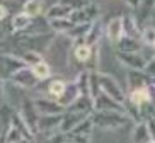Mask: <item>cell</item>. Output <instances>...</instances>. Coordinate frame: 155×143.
<instances>
[{
	"mask_svg": "<svg viewBox=\"0 0 155 143\" xmlns=\"http://www.w3.org/2000/svg\"><path fill=\"white\" fill-rule=\"evenodd\" d=\"M73 50V41L67 34H55L50 43L48 51H51V68L61 72L70 65V51Z\"/></svg>",
	"mask_w": 155,
	"mask_h": 143,
	"instance_id": "cell-1",
	"label": "cell"
},
{
	"mask_svg": "<svg viewBox=\"0 0 155 143\" xmlns=\"http://www.w3.org/2000/svg\"><path fill=\"white\" fill-rule=\"evenodd\" d=\"M94 126L101 129H118L123 128L128 121H131L124 112L118 111H94L92 112Z\"/></svg>",
	"mask_w": 155,
	"mask_h": 143,
	"instance_id": "cell-2",
	"label": "cell"
},
{
	"mask_svg": "<svg viewBox=\"0 0 155 143\" xmlns=\"http://www.w3.org/2000/svg\"><path fill=\"white\" fill-rule=\"evenodd\" d=\"M19 114L24 119V123L28 125L29 131L34 136H38L39 135V118H41V114L34 106V101L32 99H24L21 102V107H19Z\"/></svg>",
	"mask_w": 155,
	"mask_h": 143,
	"instance_id": "cell-3",
	"label": "cell"
},
{
	"mask_svg": "<svg viewBox=\"0 0 155 143\" xmlns=\"http://www.w3.org/2000/svg\"><path fill=\"white\" fill-rule=\"evenodd\" d=\"M99 87H101V92L107 94L109 97H113L114 101L124 104V101H126V92L123 90V87L119 85V82L114 79L113 75L99 72Z\"/></svg>",
	"mask_w": 155,
	"mask_h": 143,
	"instance_id": "cell-4",
	"label": "cell"
},
{
	"mask_svg": "<svg viewBox=\"0 0 155 143\" xmlns=\"http://www.w3.org/2000/svg\"><path fill=\"white\" fill-rule=\"evenodd\" d=\"M22 67H26V63L17 55L2 53L0 55V80H10V77Z\"/></svg>",
	"mask_w": 155,
	"mask_h": 143,
	"instance_id": "cell-5",
	"label": "cell"
},
{
	"mask_svg": "<svg viewBox=\"0 0 155 143\" xmlns=\"http://www.w3.org/2000/svg\"><path fill=\"white\" fill-rule=\"evenodd\" d=\"M116 58L121 65H124L128 70H145L147 65L150 63L152 58L141 55V51L138 53H123V51H116Z\"/></svg>",
	"mask_w": 155,
	"mask_h": 143,
	"instance_id": "cell-6",
	"label": "cell"
},
{
	"mask_svg": "<svg viewBox=\"0 0 155 143\" xmlns=\"http://www.w3.org/2000/svg\"><path fill=\"white\" fill-rule=\"evenodd\" d=\"M99 14H101L99 5L91 2L87 7H82V9H78V10H72V14L68 15V19L73 24H91L99 19Z\"/></svg>",
	"mask_w": 155,
	"mask_h": 143,
	"instance_id": "cell-7",
	"label": "cell"
},
{
	"mask_svg": "<svg viewBox=\"0 0 155 143\" xmlns=\"http://www.w3.org/2000/svg\"><path fill=\"white\" fill-rule=\"evenodd\" d=\"M34 101V106L36 109L39 111L41 116H50V114H63L67 109H65L61 104H58L56 99L50 96H43V97H36V99H32Z\"/></svg>",
	"mask_w": 155,
	"mask_h": 143,
	"instance_id": "cell-8",
	"label": "cell"
},
{
	"mask_svg": "<svg viewBox=\"0 0 155 143\" xmlns=\"http://www.w3.org/2000/svg\"><path fill=\"white\" fill-rule=\"evenodd\" d=\"M9 82H12L14 85L21 89H34L39 83V80L36 79V75L32 73V70L29 67H22V68H19L12 77H10Z\"/></svg>",
	"mask_w": 155,
	"mask_h": 143,
	"instance_id": "cell-9",
	"label": "cell"
},
{
	"mask_svg": "<svg viewBox=\"0 0 155 143\" xmlns=\"http://www.w3.org/2000/svg\"><path fill=\"white\" fill-rule=\"evenodd\" d=\"M126 101H130L131 104L141 107V109H145V107L152 102V85H148V87L131 89V90L126 94Z\"/></svg>",
	"mask_w": 155,
	"mask_h": 143,
	"instance_id": "cell-10",
	"label": "cell"
},
{
	"mask_svg": "<svg viewBox=\"0 0 155 143\" xmlns=\"http://www.w3.org/2000/svg\"><path fill=\"white\" fill-rule=\"evenodd\" d=\"M94 101V111H118V112H124V104L114 101L113 97H109L107 94L99 92V96ZM126 114V112H124Z\"/></svg>",
	"mask_w": 155,
	"mask_h": 143,
	"instance_id": "cell-11",
	"label": "cell"
},
{
	"mask_svg": "<svg viewBox=\"0 0 155 143\" xmlns=\"http://www.w3.org/2000/svg\"><path fill=\"white\" fill-rule=\"evenodd\" d=\"M89 112H78V111H65L63 118H61V123H60V131L61 133H70L75 126L84 121L85 118H89Z\"/></svg>",
	"mask_w": 155,
	"mask_h": 143,
	"instance_id": "cell-12",
	"label": "cell"
},
{
	"mask_svg": "<svg viewBox=\"0 0 155 143\" xmlns=\"http://www.w3.org/2000/svg\"><path fill=\"white\" fill-rule=\"evenodd\" d=\"M104 32H106V37L111 44H116V43L124 36L123 32V19L121 15H116V17L109 19V22L106 24L104 28Z\"/></svg>",
	"mask_w": 155,
	"mask_h": 143,
	"instance_id": "cell-13",
	"label": "cell"
},
{
	"mask_svg": "<svg viewBox=\"0 0 155 143\" xmlns=\"http://www.w3.org/2000/svg\"><path fill=\"white\" fill-rule=\"evenodd\" d=\"M61 118L63 114H50V116H41L39 118V133L50 136V135L55 133V129L60 131V123H61Z\"/></svg>",
	"mask_w": 155,
	"mask_h": 143,
	"instance_id": "cell-14",
	"label": "cell"
},
{
	"mask_svg": "<svg viewBox=\"0 0 155 143\" xmlns=\"http://www.w3.org/2000/svg\"><path fill=\"white\" fill-rule=\"evenodd\" d=\"M126 80L128 85H130V90H131V89H138V87H148L152 82V77L145 70H128Z\"/></svg>",
	"mask_w": 155,
	"mask_h": 143,
	"instance_id": "cell-15",
	"label": "cell"
},
{
	"mask_svg": "<svg viewBox=\"0 0 155 143\" xmlns=\"http://www.w3.org/2000/svg\"><path fill=\"white\" fill-rule=\"evenodd\" d=\"M116 51H123V53H138L143 50V43L140 37H130V36H123L116 44Z\"/></svg>",
	"mask_w": 155,
	"mask_h": 143,
	"instance_id": "cell-16",
	"label": "cell"
},
{
	"mask_svg": "<svg viewBox=\"0 0 155 143\" xmlns=\"http://www.w3.org/2000/svg\"><path fill=\"white\" fill-rule=\"evenodd\" d=\"M32 21H34V17H31V15L26 14L24 10H21V12L14 14V17L10 19V29H12V32H15V34H21V32L28 31V28L32 24Z\"/></svg>",
	"mask_w": 155,
	"mask_h": 143,
	"instance_id": "cell-17",
	"label": "cell"
},
{
	"mask_svg": "<svg viewBox=\"0 0 155 143\" xmlns=\"http://www.w3.org/2000/svg\"><path fill=\"white\" fill-rule=\"evenodd\" d=\"M78 97H80V92H78V87H77V83L73 82H68L67 83V89H65V92L61 97H58L56 101H58V104H61V106L65 107V109H68L70 106H72L73 102L77 101Z\"/></svg>",
	"mask_w": 155,
	"mask_h": 143,
	"instance_id": "cell-18",
	"label": "cell"
},
{
	"mask_svg": "<svg viewBox=\"0 0 155 143\" xmlns=\"http://www.w3.org/2000/svg\"><path fill=\"white\" fill-rule=\"evenodd\" d=\"M121 19H123V32H124V36L140 37L141 28H140V24H138L137 17H135V14H124V15H121Z\"/></svg>",
	"mask_w": 155,
	"mask_h": 143,
	"instance_id": "cell-19",
	"label": "cell"
},
{
	"mask_svg": "<svg viewBox=\"0 0 155 143\" xmlns=\"http://www.w3.org/2000/svg\"><path fill=\"white\" fill-rule=\"evenodd\" d=\"M131 141L133 143H150L152 136L150 131H148V126H147V121H140V123H135L131 131Z\"/></svg>",
	"mask_w": 155,
	"mask_h": 143,
	"instance_id": "cell-20",
	"label": "cell"
},
{
	"mask_svg": "<svg viewBox=\"0 0 155 143\" xmlns=\"http://www.w3.org/2000/svg\"><path fill=\"white\" fill-rule=\"evenodd\" d=\"M96 48L89 46V44H85V43H84V44H77V46H73V50H72L73 60L78 61V63H89V61L92 60L94 53H96Z\"/></svg>",
	"mask_w": 155,
	"mask_h": 143,
	"instance_id": "cell-21",
	"label": "cell"
},
{
	"mask_svg": "<svg viewBox=\"0 0 155 143\" xmlns=\"http://www.w3.org/2000/svg\"><path fill=\"white\" fill-rule=\"evenodd\" d=\"M153 9H155V0H141L140 7H138V15H135L140 28H145V22H148L152 19Z\"/></svg>",
	"mask_w": 155,
	"mask_h": 143,
	"instance_id": "cell-22",
	"label": "cell"
},
{
	"mask_svg": "<svg viewBox=\"0 0 155 143\" xmlns=\"http://www.w3.org/2000/svg\"><path fill=\"white\" fill-rule=\"evenodd\" d=\"M10 126H14L19 133H21L24 138L28 140V141H34V140H36V136L29 131L28 125H26V123H24V119L21 118L19 111H12V114H10Z\"/></svg>",
	"mask_w": 155,
	"mask_h": 143,
	"instance_id": "cell-23",
	"label": "cell"
},
{
	"mask_svg": "<svg viewBox=\"0 0 155 143\" xmlns=\"http://www.w3.org/2000/svg\"><path fill=\"white\" fill-rule=\"evenodd\" d=\"M102 32H104L102 22H101L99 19H97V21H94V22H92L91 29H89V32H87V36H85V44H89V46H92V48L99 46L101 37H102Z\"/></svg>",
	"mask_w": 155,
	"mask_h": 143,
	"instance_id": "cell-24",
	"label": "cell"
},
{
	"mask_svg": "<svg viewBox=\"0 0 155 143\" xmlns=\"http://www.w3.org/2000/svg\"><path fill=\"white\" fill-rule=\"evenodd\" d=\"M73 82L77 83L80 96L91 97V70H80ZM91 99H92V97H91Z\"/></svg>",
	"mask_w": 155,
	"mask_h": 143,
	"instance_id": "cell-25",
	"label": "cell"
},
{
	"mask_svg": "<svg viewBox=\"0 0 155 143\" xmlns=\"http://www.w3.org/2000/svg\"><path fill=\"white\" fill-rule=\"evenodd\" d=\"M22 10L34 19L43 17L46 14V7H45V2L43 0H26L22 5Z\"/></svg>",
	"mask_w": 155,
	"mask_h": 143,
	"instance_id": "cell-26",
	"label": "cell"
},
{
	"mask_svg": "<svg viewBox=\"0 0 155 143\" xmlns=\"http://www.w3.org/2000/svg\"><path fill=\"white\" fill-rule=\"evenodd\" d=\"M67 80L63 79H51L50 83H48V87H46V94L53 99H58V97L63 96L65 89H67Z\"/></svg>",
	"mask_w": 155,
	"mask_h": 143,
	"instance_id": "cell-27",
	"label": "cell"
},
{
	"mask_svg": "<svg viewBox=\"0 0 155 143\" xmlns=\"http://www.w3.org/2000/svg\"><path fill=\"white\" fill-rule=\"evenodd\" d=\"M29 68L32 70V73L36 75V79L39 80V82L51 79V73H53V68H51V65L48 63L46 60L39 61V63H36V65H32V67H29Z\"/></svg>",
	"mask_w": 155,
	"mask_h": 143,
	"instance_id": "cell-28",
	"label": "cell"
},
{
	"mask_svg": "<svg viewBox=\"0 0 155 143\" xmlns=\"http://www.w3.org/2000/svg\"><path fill=\"white\" fill-rule=\"evenodd\" d=\"M70 14H72V10L58 2V4L51 5V7H48V9H46L45 17L48 19V21H53V19H65V17H68Z\"/></svg>",
	"mask_w": 155,
	"mask_h": 143,
	"instance_id": "cell-29",
	"label": "cell"
},
{
	"mask_svg": "<svg viewBox=\"0 0 155 143\" xmlns=\"http://www.w3.org/2000/svg\"><path fill=\"white\" fill-rule=\"evenodd\" d=\"M15 55H17L24 63H26V67H32V65H36V63H39V61L45 60L43 53L34 51V50H21L19 53H15Z\"/></svg>",
	"mask_w": 155,
	"mask_h": 143,
	"instance_id": "cell-30",
	"label": "cell"
},
{
	"mask_svg": "<svg viewBox=\"0 0 155 143\" xmlns=\"http://www.w3.org/2000/svg\"><path fill=\"white\" fill-rule=\"evenodd\" d=\"M48 22H50V28H51V31L55 32V34H67V32L75 26L68 17H65V19H53V21H48Z\"/></svg>",
	"mask_w": 155,
	"mask_h": 143,
	"instance_id": "cell-31",
	"label": "cell"
},
{
	"mask_svg": "<svg viewBox=\"0 0 155 143\" xmlns=\"http://www.w3.org/2000/svg\"><path fill=\"white\" fill-rule=\"evenodd\" d=\"M94 121H92V114L89 116V118H85L84 121H80L75 128L70 131L72 135H82V136H92V133H94Z\"/></svg>",
	"mask_w": 155,
	"mask_h": 143,
	"instance_id": "cell-32",
	"label": "cell"
},
{
	"mask_svg": "<svg viewBox=\"0 0 155 143\" xmlns=\"http://www.w3.org/2000/svg\"><path fill=\"white\" fill-rule=\"evenodd\" d=\"M140 39L145 46L153 48V43H155V26L153 24H147L145 28H141Z\"/></svg>",
	"mask_w": 155,
	"mask_h": 143,
	"instance_id": "cell-33",
	"label": "cell"
},
{
	"mask_svg": "<svg viewBox=\"0 0 155 143\" xmlns=\"http://www.w3.org/2000/svg\"><path fill=\"white\" fill-rule=\"evenodd\" d=\"M58 2L61 5H65V7H68L70 10H78L82 7H87L92 0H58Z\"/></svg>",
	"mask_w": 155,
	"mask_h": 143,
	"instance_id": "cell-34",
	"label": "cell"
},
{
	"mask_svg": "<svg viewBox=\"0 0 155 143\" xmlns=\"http://www.w3.org/2000/svg\"><path fill=\"white\" fill-rule=\"evenodd\" d=\"M67 140H68V135L58 131V133H53L50 136H46L43 143H67Z\"/></svg>",
	"mask_w": 155,
	"mask_h": 143,
	"instance_id": "cell-35",
	"label": "cell"
},
{
	"mask_svg": "<svg viewBox=\"0 0 155 143\" xmlns=\"http://www.w3.org/2000/svg\"><path fill=\"white\" fill-rule=\"evenodd\" d=\"M145 121H147V126H148V131H150L152 141H155V119L152 118V116H147Z\"/></svg>",
	"mask_w": 155,
	"mask_h": 143,
	"instance_id": "cell-36",
	"label": "cell"
},
{
	"mask_svg": "<svg viewBox=\"0 0 155 143\" xmlns=\"http://www.w3.org/2000/svg\"><path fill=\"white\" fill-rule=\"evenodd\" d=\"M123 2L131 10H138V7H140V4H141V0H123Z\"/></svg>",
	"mask_w": 155,
	"mask_h": 143,
	"instance_id": "cell-37",
	"label": "cell"
},
{
	"mask_svg": "<svg viewBox=\"0 0 155 143\" xmlns=\"http://www.w3.org/2000/svg\"><path fill=\"white\" fill-rule=\"evenodd\" d=\"M145 72L150 75V77H155V60H150V63L147 65Z\"/></svg>",
	"mask_w": 155,
	"mask_h": 143,
	"instance_id": "cell-38",
	"label": "cell"
},
{
	"mask_svg": "<svg viewBox=\"0 0 155 143\" xmlns=\"http://www.w3.org/2000/svg\"><path fill=\"white\" fill-rule=\"evenodd\" d=\"M7 15H9V9H7L4 4H0V22H2V21H5V19H7Z\"/></svg>",
	"mask_w": 155,
	"mask_h": 143,
	"instance_id": "cell-39",
	"label": "cell"
},
{
	"mask_svg": "<svg viewBox=\"0 0 155 143\" xmlns=\"http://www.w3.org/2000/svg\"><path fill=\"white\" fill-rule=\"evenodd\" d=\"M4 99H5V90H4V80H0V107L4 106Z\"/></svg>",
	"mask_w": 155,
	"mask_h": 143,
	"instance_id": "cell-40",
	"label": "cell"
},
{
	"mask_svg": "<svg viewBox=\"0 0 155 143\" xmlns=\"http://www.w3.org/2000/svg\"><path fill=\"white\" fill-rule=\"evenodd\" d=\"M67 135H68V133H67ZM67 143H77V141H75V140H72V138L68 136V140H67Z\"/></svg>",
	"mask_w": 155,
	"mask_h": 143,
	"instance_id": "cell-41",
	"label": "cell"
},
{
	"mask_svg": "<svg viewBox=\"0 0 155 143\" xmlns=\"http://www.w3.org/2000/svg\"><path fill=\"white\" fill-rule=\"evenodd\" d=\"M2 135L4 133H2V121H0V138H2Z\"/></svg>",
	"mask_w": 155,
	"mask_h": 143,
	"instance_id": "cell-42",
	"label": "cell"
},
{
	"mask_svg": "<svg viewBox=\"0 0 155 143\" xmlns=\"http://www.w3.org/2000/svg\"><path fill=\"white\" fill-rule=\"evenodd\" d=\"M152 19H153V22H155V9H153V14H152ZM155 26V24H153Z\"/></svg>",
	"mask_w": 155,
	"mask_h": 143,
	"instance_id": "cell-43",
	"label": "cell"
},
{
	"mask_svg": "<svg viewBox=\"0 0 155 143\" xmlns=\"http://www.w3.org/2000/svg\"><path fill=\"white\" fill-rule=\"evenodd\" d=\"M152 60H155V55H153V58H152Z\"/></svg>",
	"mask_w": 155,
	"mask_h": 143,
	"instance_id": "cell-44",
	"label": "cell"
},
{
	"mask_svg": "<svg viewBox=\"0 0 155 143\" xmlns=\"http://www.w3.org/2000/svg\"><path fill=\"white\" fill-rule=\"evenodd\" d=\"M153 48H155V43H153Z\"/></svg>",
	"mask_w": 155,
	"mask_h": 143,
	"instance_id": "cell-45",
	"label": "cell"
},
{
	"mask_svg": "<svg viewBox=\"0 0 155 143\" xmlns=\"http://www.w3.org/2000/svg\"><path fill=\"white\" fill-rule=\"evenodd\" d=\"M150 143H155V141H150Z\"/></svg>",
	"mask_w": 155,
	"mask_h": 143,
	"instance_id": "cell-46",
	"label": "cell"
}]
</instances>
